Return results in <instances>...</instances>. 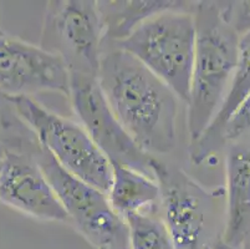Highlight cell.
<instances>
[{"label":"cell","mask_w":250,"mask_h":249,"mask_svg":"<svg viewBox=\"0 0 250 249\" xmlns=\"http://www.w3.org/2000/svg\"><path fill=\"white\" fill-rule=\"evenodd\" d=\"M97 82L112 113L152 156L177 146L178 96L132 55L110 47L102 55Z\"/></svg>","instance_id":"cell-1"},{"label":"cell","mask_w":250,"mask_h":249,"mask_svg":"<svg viewBox=\"0 0 250 249\" xmlns=\"http://www.w3.org/2000/svg\"><path fill=\"white\" fill-rule=\"evenodd\" d=\"M195 52L188 96L190 142L198 140L226 99L239 56L240 35L227 20L222 1H195Z\"/></svg>","instance_id":"cell-2"},{"label":"cell","mask_w":250,"mask_h":249,"mask_svg":"<svg viewBox=\"0 0 250 249\" xmlns=\"http://www.w3.org/2000/svg\"><path fill=\"white\" fill-rule=\"evenodd\" d=\"M194 6L195 1H190L184 8L163 11L111 46L132 55L186 104L195 52Z\"/></svg>","instance_id":"cell-3"},{"label":"cell","mask_w":250,"mask_h":249,"mask_svg":"<svg viewBox=\"0 0 250 249\" xmlns=\"http://www.w3.org/2000/svg\"><path fill=\"white\" fill-rule=\"evenodd\" d=\"M18 113L34 132L39 145L61 167L81 181L108 193L112 164L79 122L54 113L35 97H11Z\"/></svg>","instance_id":"cell-4"},{"label":"cell","mask_w":250,"mask_h":249,"mask_svg":"<svg viewBox=\"0 0 250 249\" xmlns=\"http://www.w3.org/2000/svg\"><path fill=\"white\" fill-rule=\"evenodd\" d=\"M66 211L69 223L94 249H128L126 221L111 205L107 193L63 170L45 148L35 154Z\"/></svg>","instance_id":"cell-5"},{"label":"cell","mask_w":250,"mask_h":249,"mask_svg":"<svg viewBox=\"0 0 250 249\" xmlns=\"http://www.w3.org/2000/svg\"><path fill=\"white\" fill-rule=\"evenodd\" d=\"M39 46L62 60L70 74L97 77L104 55L97 1H47Z\"/></svg>","instance_id":"cell-6"},{"label":"cell","mask_w":250,"mask_h":249,"mask_svg":"<svg viewBox=\"0 0 250 249\" xmlns=\"http://www.w3.org/2000/svg\"><path fill=\"white\" fill-rule=\"evenodd\" d=\"M69 99L79 123L111 163L154 178L158 157L142 150L117 120L104 99L97 77L70 74Z\"/></svg>","instance_id":"cell-7"},{"label":"cell","mask_w":250,"mask_h":249,"mask_svg":"<svg viewBox=\"0 0 250 249\" xmlns=\"http://www.w3.org/2000/svg\"><path fill=\"white\" fill-rule=\"evenodd\" d=\"M154 178L161 187V216L176 249H204L215 201L224 189H207L181 168L158 158Z\"/></svg>","instance_id":"cell-8"},{"label":"cell","mask_w":250,"mask_h":249,"mask_svg":"<svg viewBox=\"0 0 250 249\" xmlns=\"http://www.w3.org/2000/svg\"><path fill=\"white\" fill-rule=\"evenodd\" d=\"M0 90L11 97L58 92L69 97L70 71L62 60L15 36L0 34Z\"/></svg>","instance_id":"cell-9"},{"label":"cell","mask_w":250,"mask_h":249,"mask_svg":"<svg viewBox=\"0 0 250 249\" xmlns=\"http://www.w3.org/2000/svg\"><path fill=\"white\" fill-rule=\"evenodd\" d=\"M0 203L39 221L69 223L35 154L6 151L0 168Z\"/></svg>","instance_id":"cell-10"},{"label":"cell","mask_w":250,"mask_h":249,"mask_svg":"<svg viewBox=\"0 0 250 249\" xmlns=\"http://www.w3.org/2000/svg\"><path fill=\"white\" fill-rule=\"evenodd\" d=\"M226 177V221L219 239L240 248L250 234V141L229 143Z\"/></svg>","instance_id":"cell-11"},{"label":"cell","mask_w":250,"mask_h":249,"mask_svg":"<svg viewBox=\"0 0 250 249\" xmlns=\"http://www.w3.org/2000/svg\"><path fill=\"white\" fill-rule=\"evenodd\" d=\"M250 95V31L243 34L239 41V56L229 85L226 99L223 101L214 120L210 122L198 140L190 142L189 158L194 164H202L215 156L224 143V130L238 111L243 102Z\"/></svg>","instance_id":"cell-12"},{"label":"cell","mask_w":250,"mask_h":249,"mask_svg":"<svg viewBox=\"0 0 250 249\" xmlns=\"http://www.w3.org/2000/svg\"><path fill=\"white\" fill-rule=\"evenodd\" d=\"M183 0H101L97 1L104 29V50L126 40L151 18L170 9L184 8Z\"/></svg>","instance_id":"cell-13"},{"label":"cell","mask_w":250,"mask_h":249,"mask_svg":"<svg viewBox=\"0 0 250 249\" xmlns=\"http://www.w3.org/2000/svg\"><path fill=\"white\" fill-rule=\"evenodd\" d=\"M111 164L112 181L107 196L120 216L161 212V187L154 178L121 164Z\"/></svg>","instance_id":"cell-14"},{"label":"cell","mask_w":250,"mask_h":249,"mask_svg":"<svg viewBox=\"0 0 250 249\" xmlns=\"http://www.w3.org/2000/svg\"><path fill=\"white\" fill-rule=\"evenodd\" d=\"M128 228V249H176L161 212L124 217Z\"/></svg>","instance_id":"cell-15"},{"label":"cell","mask_w":250,"mask_h":249,"mask_svg":"<svg viewBox=\"0 0 250 249\" xmlns=\"http://www.w3.org/2000/svg\"><path fill=\"white\" fill-rule=\"evenodd\" d=\"M0 141L8 151L36 154L40 148L34 132L18 113L11 96L0 90Z\"/></svg>","instance_id":"cell-16"},{"label":"cell","mask_w":250,"mask_h":249,"mask_svg":"<svg viewBox=\"0 0 250 249\" xmlns=\"http://www.w3.org/2000/svg\"><path fill=\"white\" fill-rule=\"evenodd\" d=\"M224 143L250 141V95L238 109L224 130Z\"/></svg>","instance_id":"cell-17"},{"label":"cell","mask_w":250,"mask_h":249,"mask_svg":"<svg viewBox=\"0 0 250 249\" xmlns=\"http://www.w3.org/2000/svg\"><path fill=\"white\" fill-rule=\"evenodd\" d=\"M223 13L240 36L250 31V0L222 1Z\"/></svg>","instance_id":"cell-18"},{"label":"cell","mask_w":250,"mask_h":249,"mask_svg":"<svg viewBox=\"0 0 250 249\" xmlns=\"http://www.w3.org/2000/svg\"><path fill=\"white\" fill-rule=\"evenodd\" d=\"M209 246H210V248L212 249H240V248H235V247L228 246V244H226L224 242L220 241L219 237L215 238L212 243H209Z\"/></svg>","instance_id":"cell-19"},{"label":"cell","mask_w":250,"mask_h":249,"mask_svg":"<svg viewBox=\"0 0 250 249\" xmlns=\"http://www.w3.org/2000/svg\"><path fill=\"white\" fill-rule=\"evenodd\" d=\"M240 249H250V234L247 237V238H245V241L243 242Z\"/></svg>","instance_id":"cell-20"},{"label":"cell","mask_w":250,"mask_h":249,"mask_svg":"<svg viewBox=\"0 0 250 249\" xmlns=\"http://www.w3.org/2000/svg\"><path fill=\"white\" fill-rule=\"evenodd\" d=\"M6 151H8V150H6V148H5V146H4L3 142L0 141V158H3Z\"/></svg>","instance_id":"cell-21"},{"label":"cell","mask_w":250,"mask_h":249,"mask_svg":"<svg viewBox=\"0 0 250 249\" xmlns=\"http://www.w3.org/2000/svg\"><path fill=\"white\" fill-rule=\"evenodd\" d=\"M204 249H212V248H210V246H209V244H208V246L204 247Z\"/></svg>","instance_id":"cell-22"},{"label":"cell","mask_w":250,"mask_h":249,"mask_svg":"<svg viewBox=\"0 0 250 249\" xmlns=\"http://www.w3.org/2000/svg\"><path fill=\"white\" fill-rule=\"evenodd\" d=\"M1 164H3V158H0V168H1Z\"/></svg>","instance_id":"cell-23"},{"label":"cell","mask_w":250,"mask_h":249,"mask_svg":"<svg viewBox=\"0 0 250 249\" xmlns=\"http://www.w3.org/2000/svg\"><path fill=\"white\" fill-rule=\"evenodd\" d=\"M4 31H3V29H1V26H0V34H3Z\"/></svg>","instance_id":"cell-24"}]
</instances>
